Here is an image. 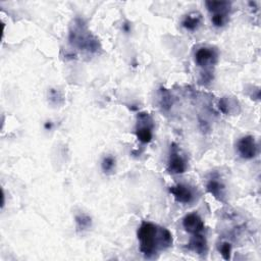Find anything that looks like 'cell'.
Masks as SVG:
<instances>
[{
	"mask_svg": "<svg viewBox=\"0 0 261 261\" xmlns=\"http://www.w3.org/2000/svg\"><path fill=\"white\" fill-rule=\"evenodd\" d=\"M206 189L216 199L222 201L224 197V186L222 185L221 181H219L217 178H211L208 180L206 185Z\"/></svg>",
	"mask_w": 261,
	"mask_h": 261,
	"instance_id": "obj_10",
	"label": "cell"
},
{
	"mask_svg": "<svg viewBox=\"0 0 261 261\" xmlns=\"http://www.w3.org/2000/svg\"><path fill=\"white\" fill-rule=\"evenodd\" d=\"M101 165H102L103 171H104L105 173H109V172L113 171V169H114V167H115V159H114L112 156L108 155V156L104 157V159H103Z\"/></svg>",
	"mask_w": 261,
	"mask_h": 261,
	"instance_id": "obj_15",
	"label": "cell"
},
{
	"mask_svg": "<svg viewBox=\"0 0 261 261\" xmlns=\"http://www.w3.org/2000/svg\"><path fill=\"white\" fill-rule=\"evenodd\" d=\"M201 23V15L198 12H191L185 16L181 24L189 31H195Z\"/></svg>",
	"mask_w": 261,
	"mask_h": 261,
	"instance_id": "obj_11",
	"label": "cell"
},
{
	"mask_svg": "<svg viewBox=\"0 0 261 261\" xmlns=\"http://www.w3.org/2000/svg\"><path fill=\"white\" fill-rule=\"evenodd\" d=\"M137 119H138V122H137V128H136V136L138 140L143 144H147L151 142L153 137L152 129L154 127L151 116L148 113L142 112L138 115Z\"/></svg>",
	"mask_w": 261,
	"mask_h": 261,
	"instance_id": "obj_3",
	"label": "cell"
},
{
	"mask_svg": "<svg viewBox=\"0 0 261 261\" xmlns=\"http://www.w3.org/2000/svg\"><path fill=\"white\" fill-rule=\"evenodd\" d=\"M228 13L227 12H217V13H213L212 17H211V21L212 23L217 27V28H220V27H223L226 21H227V16Z\"/></svg>",
	"mask_w": 261,
	"mask_h": 261,
	"instance_id": "obj_14",
	"label": "cell"
},
{
	"mask_svg": "<svg viewBox=\"0 0 261 261\" xmlns=\"http://www.w3.org/2000/svg\"><path fill=\"white\" fill-rule=\"evenodd\" d=\"M75 222H76V228L79 230H85L88 229L91 224H92V220L91 217H89L86 214H80L75 216Z\"/></svg>",
	"mask_w": 261,
	"mask_h": 261,
	"instance_id": "obj_13",
	"label": "cell"
},
{
	"mask_svg": "<svg viewBox=\"0 0 261 261\" xmlns=\"http://www.w3.org/2000/svg\"><path fill=\"white\" fill-rule=\"evenodd\" d=\"M187 169V164L184 158L180 156L178 152V148L175 146V144H172L170 146V154L167 164V170L171 174H179L184 173Z\"/></svg>",
	"mask_w": 261,
	"mask_h": 261,
	"instance_id": "obj_4",
	"label": "cell"
},
{
	"mask_svg": "<svg viewBox=\"0 0 261 261\" xmlns=\"http://www.w3.org/2000/svg\"><path fill=\"white\" fill-rule=\"evenodd\" d=\"M188 248L195 252L198 255H204L207 252V241L206 238L201 233H193L189 244H188Z\"/></svg>",
	"mask_w": 261,
	"mask_h": 261,
	"instance_id": "obj_9",
	"label": "cell"
},
{
	"mask_svg": "<svg viewBox=\"0 0 261 261\" xmlns=\"http://www.w3.org/2000/svg\"><path fill=\"white\" fill-rule=\"evenodd\" d=\"M207 9L212 13L217 12H227L230 8V3L226 1H207L206 3Z\"/></svg>",
	"mask_w": 261,
	"mask_h": 261,
	"instance_id": "obj_12",
	"label": "cell"
},
{
	"mask_svg": "<svg viewBox=\"0 0 261 261\" xmlns=\"http://www.w3.org/2000/svg\"><path fill=\"white\" fill-rule=\"evenodd\" d=\"M169 192L173 195L175 201L178 203L189 204L194 200V193L192 189L187 185L177 184L172 186L169 188Z\"/></svg>",
	"mask_w": 261,
	"mask_h": 261,
	"instance_id": "obj_7",
	"label": "cell"
},
{
	"mask_svg": "<svg viewBox=\"0 0 261 261\" xmlns=\"http://www.w3.org/2000/svg\"><path fill=\"white\" fill-rule=\"evenodd\" d=\"M240 156L244 159H252L257 154V144L252 136H245L241 138L237 145Z\"/></svg>",
	"mask_w": 261,
	"mask_h": 261,
	"instance_id": "obj_6",
	"label": "cell"
},
{
	"mask_svg": "<svg viewBox=\"0 0 261 261\" xmlns=\"http://www.w3.org/2000/svg\"><path fill=\"white\" fill-rule=\"evenodd\" d=\"M182 226L189 233L202 232L204 229V221L197 213H189L182 219Z\"/></svg>",
	"mask_w": 261,
	"mask_h": 261,
	"instance_id": "obj_8",
	"label": "cell"
},
{
	"mask_svg": "<svg viewBox=\"0 0 261 261\" xmlns=\"http://www.w3.org/2000/svg\"><path fill=\"white\" fill-rule=\"evenodd\" d=\"M217 61V52L210 47H202L195 53V62L197 65L207 68L210 65H214Z\"/></svg>",
	"mask_w": 261,
	"mask_h": 261,
	"instance_id": "obj_5",
	"label": "cell"
},
{
	"mask_svg": "<svg viewBox=\"0 0 261 261\" xmlns=\"http://www.w3.org/2000/svg\"><path fill=\"white\" fill-rule=\"evenodd\" d=\"M69 42L71 45L77 47L81 50H88L90 52H96L99 44L98 40L95 39L86 29L84 24L76 23L73 30L69 34Z\"/></svg>",
	"mask_w": 261,
	"mask_h": 261,
	"instance_id": "obj_2",
	"label": "cell"
},
{
	"mask_svg": "<svg viewBox=\"0 0 261 261\" xmlns=\"http://www.w3.org/2000/svg\"><path fill=\"white\" fill-rule=\"evenodd\" d=\"M137 236L140 242V251L147 258H152L159 251L166 250L172 246L171 232L167 228L152 222H142Z\"/></svg>",
	"mask_w": 261,
	"mask_h": 261,
	"instance_id": "obj_1",
	"label": "cell"
},
{
	"mask_svg": "<svg viewBox=\"0 0 261 261\" xmlns=\"http://www.w3.org/2000/svg\"><path fill=\"white\" fill-rule=\"evenodd\" d=\"M219 252L223 259L228 260L230 259V253H231V245L227 242H223L219 247Z\"/></svg>",
	"mask_w": 261,
	"mask_h": 261,
	"instance_id": "obj_16",
	"label": "cell"
},
{
	"mask_svg": "<svg viewBox=\"0 0 261 261\" xmlns=\"http://www.w3.org/2000/svg\"><path fill=\"white\" fill-rule=\"evenodd\" d=\"M45 127H46V128H48V127H49V128H51V122H49V123L47 122V123L45 124Z\"/></svg>",
	"mask_w": 261,
	"mask_h": 261,
	"instance_id": "obj_17",
	"label": "cell"
}]
</instances>
